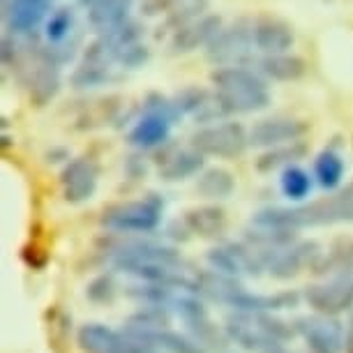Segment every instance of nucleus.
<instances>
[{"instance_id": "2eb2a0df", "label": "nucleus", "mask_w": 353, "mask_h": 353, "mask_svg": "<svg viewBox=\"0 0 353 353\" xmlns=\"http://www.w3.org/2000/svg\"><path fill=\"white\" fill-rule=\"evenodd\" d=\"M51 0H5V21L14 35H28L44 21Z\"/></svg>"}, {"instance_id": "39448f33", "label": "nucleus", "mask_w": 353, "mask_h": 353, "mask_svg": "<svg viewBox=\"0 0 353 353\" xmlns=\"http://www.w3.org/2000/svg\"><path fill=\"white\" fill-rule=\"evenodd\" d=\"M181 118L173 99L162 95H150L143 104V116L130 130V143L137 148H157L169 141L173 123Z\"/></svg>"}, {"instance_id": "9d476101", "label": "nucleus", "mask_w": 353, "mask_h": 353, "mask_svg": "<svg viewBox=\"0 0 353 353\" xmlns=\"http://www.w3.org/2000/svg\"><path fill=\"white\" fill-rule=\"evenodd\" d=\"M303 298L316 314L323 316H337L342 312L353 310V272L332 275L325 282L307 286Z\"/></svg>"}, {"instance_id": "4468645a", "label": "nucleus", "mask_w": 353, "mask_h": 353, "mask_svg": "<svg viewBox=\"0 0 353 353\" xmlns=\"http://www.w3.org/2000/svg\"><path fill=\"white\" fill-rule=\"evenodd\" d=\"M23 74H26V85L30 90V97L37 104H46L58 92V88H61V70H58V63L51 61L49 53L44 49L35 51L32 65L30 61L26 63Z\"/></svg>"}, {"instance_id": "473e14b6", "label": "nucleus", "mask_w": 353, "mask_h": 353, "mask_svg": "<svg viewBox=\"0 0 353 353\" xmlns=\"http://www.w3.org/2000/svg\"><path fill=\"white\" fill-rule=\"evenodd\" d=\"M344 353H353V312L349 319V325H346V339H344Z\"/></svg>"}, {"instance_id": "20e7f679", "label": "nucleus", "mask_w": 353, "mask_h": 353, "mask_svg": "<svg viewBox=\"0 0 353 353\" xmlns=\"http://www.w3.org/2000/svg\"><path fill=\"white\" fill-rule=\"evenodd\" d=\"M162 210L164 203L155 196L113 203L102 212V226L118 236H145L162 224Z\"/></svg>"}, {"instance_id": "7c9ffc66", "label": "nucleus", "mask_w": 353, "mask_h": 353, "mask_svg": "<svg viewBox=\"0 0 353 353\" xmlns=\"http://www.w3.org/2000/svg\"><path fill=\"white\" fill-rule=\"evenodd\" d=\"M148 49H145L143 44H132L128 46L123 53H121V58H118V63L123 65V68H128V70H137V68H141V65L148 61Z\"/></svg>"}, {"instance_id": "c756f323", "label": "nucleus", "mask_w": 353, "mask_h": 353, "mask_svg": "<svg viewBox=\"0 0 353 353\" xmlns=\"http://www.w3.org/2000/svg\"><path fill=\"white\" fill-rule=\"evenodd\" d=\"M109 79H111L109 68L81 63V68H77V72L72 74V85L74 88H97V85H104Z\"/></svg>"}, {"instance_id": "2f4dec72", "label": "nucleus", "mask_w": 353, "mask_h": 353, "mask_svg": "<svg viewBox=\"0 0 353 353\" xmlns=\"http://www.w3.org/2000/svg\"><path fill=\"white\" fill-rule=\"evenodd\" d=\"M113 293H116V286H113V279L109 275L97 277L95 282L88 286V296L92 301H111Z\"/></svg>"}, {"instance_id": "f257e3e1", "label": "nucleus", "mask_w": 353, "mask_h": 353, "mask_svg": "<svg viewBox=\"0 0 353 353\" xmlns=\"http://www.w3.org/2000/svg\"><path fill=\"white\" fill-rule=\"evenodd\" d=\"M252 222L259 229L289 233L325 224H353V181L339 188L332 196L319 199V201L298 203L291 208H263Z\"/></svg>"}, {"instance_id": "1a4fd4ad", "label": "nucleus", "mask_w": 353, "mask_h": 353, "mask_svg": "<svg viewBox=\"0 0 353 353\" xmlns=\"http://www.w3.org/2000/svg\"><path fill=\"white\" fill-rule=\"evenodd\" d=\"M254 49V21L233 23L231 28L219 30V35L208 44V61L222 68H241V63Z\"/></svg>"}, {"instance_id": "b1692460", "label": "nucleus", "mask_w": 353, "mask_h": 353, "mask_svg": "<svg viewBox=\"0 0 353 353\" xmlns=\"http://www.w3.org/2000/svg\"><path fill=\"white\" fill-rule=\"evenodd\" d=\"M259 68L265 77L275 81H296L305 74V61L291 53H277V56H265Z\"/></svg>"}, {"instance_id": "a878e982", "label": "nucleus", "mask_w": 353, "mask_h": 353, "mask_svg": "<svg viewBox=\"0 0 353 353\" xmlns=\"http://www.w3.org/2000/svg\"><path fill=\"white\" fill-rule=\"evenodd\" d=\"M196 190H199V194L205 199H226L236 190V181H233V176L226 169L212 166V169H205L201 176H199Z\"/></svg>"}, {"instance_id": "0eeeda50", "label": "nucleus", "mask_w": 353, "mask_h": 353, "mask_svg": "<svg viewBox=\"0 0 353 353\" xmlns=\"http://www.w3.org/2000/svg\"><path fill=\"white\" fill-rule=\"evenodd\" d=\"M77 342L85 353H159L155 346L132 332H121L104 323H83L79 328Z\"/></svg>"}, {"instance_id": "5701e85b", "label": "nucleus", "mask_w": 353, "mask_h": 353, "mask_svg": "<svg viewBox=\"0 0 353 353\" xmlns=\"http://www.w3.org/2000/svg\"><path fill=\"white\" fill-rule=\"evenodd\" d=\"M314 272L319 275H349L353 272V236L339 238L332 243L328 254H321L319 263L314 265Z\"/></svg>"}, {"instance_id": "f8f14e48", "label": "nucleus", "mask_w": 353, "mask_h": 353, "mask_svg": "<svg viewBox=\"0 0 353 353\" xmlns=\"http://www.w3.org/2000/svg\"><path fill=\"white\" fill-rule=\"evenodd\" d=\"M99 185V166L88 157H77L65 164L61 173V188L68 203H85L95 196Z\"/></svg>"}, {"instance_id": "6ab92c4d", "label": "nucleus", "mask_w": 353, "mask_h": 353, "mask_svg": "<svg viewBox=\"0 0 353 353\" xmlns=\"http://www.w3.org/2000/svg\"><path fill=\"white\" fill-rule=\"evenodd\" d=\"M183 224L199 238H219L226 231V212L219 205H199L183 215Z\"/></svg>"}, {"instance_id": "72a5a7b5", "label": "nucleus", "mask_w": 353, "mask_h": 353, "mask_svg": "<svg viewBox=\"0 0 353 353\" xmlns=\"http://www.w3.org/2000/svg\"><path fill=\"white\" fill-rule=\"evenodd\" d=\"M265 353H291V351L286 349L284 344H277V346H272V349H268V351H265Z\"/></svg>"}, {"instance_id": "412c9836", "label": "nucleus", "mask_w": 353, "mask_h": 353, "mask_svg": "<svg viewBox=\"0 0 353 353\" xmlns=\"http://www.w3.org/2000/svg\"><path fill=\"white\" fill-rule=\"evenodd\" d=\"M203 8H205V0H143L145 14L169 12V23L176 26V30L196 21V17L201 14Z\"/></svg>"}, {"instance_id": "ddd939ff", "label": "nucleus", "mask_w": 353, "mask_h": 353, "mask_svg": "<svg viewBox=\"0 0 353 353\" xmlns=\"http://www.w3.org/2000/svg\"><path fill=\"white\" fill-rule=\"evenodd\" d=\"M307 134V125L296 118H265L250 130V145L256 148H279V145L298 143Z\"/></svg>"}, {"instance_id": "c85d7f7f", "label": "nucleus", "mask_w": 353, "mask_h": 353, "mask_svg": "<svg viewBox=\"0 0 353 353\" xmlns=\"http://www.w3.org/2000/svg\"><path fill=\"white\" fill-rule=\"evenodd\" d=\"M305 155V145L298 141V143H289V145H279V148H270L265 155H261L256 159V169L259 171H272L277 166H291L296 162L298 157Z\"/></svg>"}, {"instance_id": "7ed1b4c3", "label": "nucleus", "mask_w": 353, "mask_h": 353, "mask_svg": "<svg viewBox=\"0 0 353 353\" xmlns=\"http://www.w3.org/2000/svg\"><path fill=\"white\" fill-rule=\"evenodd\" d=\"M224 332L233 346L250 353H265L272 346L286 344L296 335L293 323H286L272 314H248V312H233L231 316H226Z\"/></svg>"}, {"instance_id": "bb28decb", "label": "nucleus", "mask_w": 353, "mask_h": 353, "mask_svg": "<svg viewBox=\"0 0 353 353\" xmlns=\"http://www.w3.org/2000/svg\"><path fill=\"white\" fill-rule=\"evenodd\" d=\"M312 185H314V176H310L303 166L291 164L286 166L279 176V190L291 201H305L312 194Z\"/></svg>"}, {"instance_id": "a211bd4d", "label": "nucleus", "mask_w": 353, "mask_h": 353, "mask_svg": "<svg viewBox=\"0 0 353 353\" xmlns=\"http://www.w3.org/2000/svg\"><path fill=\"white\" fill-rule=\"evenodd\" d=\"M134 337L143 339L150 346H155L159 353H205V349L196 339H192L188 335L171 330V328H150V330H132L128 328Z\"/></svg>"}, {"instance_id": "aec40b11", "label": "nucleus", "mask_w": 353, "mask_h": 353, "mask_svg": "<svg viewBox=\"0 0 353 353\" xmlns=\"http://www.w3.org/2000/svg\"><path fill=\"white\" fill-rule=\"evenodd\" d=\"M134 0H95L88 10V21L92 28L111 32L130 21V10Z\"/></svg>"}, {"instance_id": "cd10ccee", "label": "nucleus", "mask_w": 353, "mask_h": 353, "mask_svg": "<svg viewBox=\"0 0 353 353\" xmlns=\"http://www.w3.org/2000/svg\"><path fill=\"white\" fill-rule=\"evenodd\" d=\"M72 32H74V14H72V10L61 8L46 19L44 37L49 39V46L68 44Z\"/></svg>"}, {"instance_id": "4be33fe9", "label": "nucleus", "mask_w": 353, "mask_h": 353, "mask_svg": "<svg viewBox=\"0 0 353 353\" xmlns=\"http://www.w3.org/2000/svg\"><path fill=\"white\" fill-rule=\"evenodd\" d=\"M203 169V155L196 148H185L176 150L173 155L164 159V164L159 166V176L169 183L176 181H188V178L196 176Z\"/></svg>"}, {"instance_id": "423d86ee", "label": "nucleus", "mask_w": 353, "mask_h": 353, "mask_svg": "<svg viewBox=\"0 0 353 353\" xmlns=\"http://www.w3.org/2000/svg\"><path fill=\"white\" fill-rule=\"evenodd\" d=\"M261 270L268 272L275 279H291L305 268H314L321 259L316 243L310 241H291L284 245H275V248H254Z\"/></svg>"}, {"instance_id": "dca6fc26", "label": "nucleus", "mask_w": 353, "mask_h": 353, "mask_svg": "<svg viewBox=\"0 0 353 353\" xmlns=\"http://www.w3.org/2000/svg\"><path fill=\"white\" fill-rule=\"evenodd\" d=\"M222 30V21L217 17H203V19H196L183 28L173 30V37L169 42V49L173 53H188V51H194L199 46H208L212 39L219 35Z\"/></svg>"}, {"instance_id": "9b49d317", "label": "nucleus", "mask_w": 353, "mask_h": 353, "mask_svg": "<svg viewBox=\"0 0 353 353\" xmlns=\"http://www.w3.org/2000/svg\"><path fill=\"white\" fill-rule=\"evenodd\" d=\"M296 335L303 337L312 353H342L346 328L337 321V316L310 314L293 321Z\"/></svg>"}, {"instance_id": "f3484780", "label": "nucleus", "mask_w": 353, "mask_h": 353, "mask_svg": "<svg viewBox=\"0 0 353 353\" xmlns=\"http://www.w3.org/2000/svg\"><path fill=\"white\" fill-rule=\"evenodd\" d=\"M254 46L265 56L286 53L293 46L291 26L275 17H261L254 21Z\"/></svg>"}, {"instance_id": "6e6552de", "label": "nucleus", "mask_w": 353, "mask_h": 353, "mask_svg": "<svg viewBox=\"0 0 353 353\" xmlns=\"http://www.w3.org/2000/svg\"><path fill=\"white\" fill-rule=\"evenodd\" d=\"M250 145V134L241 123H212L192 137V148L210 157H238Z\"/></svg>"}, {"instance_id": "393cba45", "label": "nucleus", "mask_w": 353, "mask_h": 353, "mask_svg": "<svg viewBox=\"0 0 353 353\" xmlns=\"http://www.w3.org/2000/svg\"><path fill=\"white\" fill-rule=\"evenodd\" d=\"M346 164L342 155H337L335 150H323L319 152L314 159V178L323 190H337L344 181Z\"/></svg>"}, {"instance_id": "f03ea898", "label": "nucleus", "mask_w": 353, "mask_h": 353, "mask_svg": "<svg viewBox=\"0 0 353 353\" xmlns=\"http://www.w3.org/2000/svg\"><path fill=\"white\" fill-rule=\"evenodd\" d=\"M215 99L224 116L229 113H254L270 104V90L265 81L245 68H219L212 72Z\"/></svg>"}, {"instance_id": "f704fd0d", "label": "nucleus", "mask_w": 353, "mask_h": 353, "mask_svg": "<svg viewBox=\"0 0 353 353\" xmlns=\"http://www.w3.org/2000/svg\"><path fill=\"white\" fill-rule=\"evenodd\" d=\"M95 0H81V5H92Z\"/></svg>"}]
</instances>
